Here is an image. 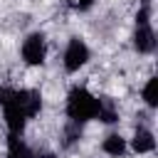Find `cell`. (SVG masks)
Instances as JSON below:
<instances>
[{"mask_svg": "<svg viewBox=\"0 0 158 158\" xmlns=\"http://www.w3.org/2000/svg\"><path fill=\"white\" fill-rule=\"evenodd\" d=\"M96 118H99L101 123H116V121H118V109H116V104H114L111 99H101Z\"/></svg>", "mask_w": 158, "mask_h": 158, "instance_id": "cell-8", "label": "cell"}, {"mask_svg": "<svg viewBox=\"0 0 158 158\" xmlns=\"http://www.w3.org/2000/svg\"><path fill=\"white\" fill-rule=\"evenodd\" d=\"M99 104H101V99L94 96L86 86H74V89H69V94H67V106H64V111H67V118H69L72 123H86V121H94V118H96Z\"/></svg>", "mask_w": 158, "mask_h": 158, "instance_id": "cell-1", "label": "cell"}, {"mask_svg": "<svg viewBox=\"0 0 158 158\" xmlns=\"http://www.w3.org/2000/svg\"><path fill=\"white\" fill-rule=\"evenodd\" d=\"M126 148H128V143H126V138H123L121 133H109V136L101 141V151H104L106 156H111V158H121V156L126 153Z\"/></svg>", "mask_w": 158, "mask_h": 158, "instance_id": "cell-7", "label": "cell"}, {"mask_svg": "<svg viewBox=\"0 0 158 158\" xmlns=\"http://www.w3.org/2000/svg\"><path fill=\"white\" fill-rule=\"evenodd\" d=\"M40 158H57V156H54V153H42Z\"/></svg>", "mask_w": 158, "mask_h": 158, "instance_id": "cell-11", "label": "cell"}, {"mask_svg": "<svg viewBox=\"0 0 158 158\" xmlns=\"http://www.w3.org/2000/svg\"><path fill=\"white\" fill-rule=\"evenodd\" d=\"M5 158H35V153H32V148L27 146V141L22 136L10 133L7 136V153H5Z\"/></svg>", "mask_w": 158, "mask_h": 158, "instance_id": "cell-6", "label": "cell"}, {"mask_svg": "<svg viewBox=\"0 0 158 158\" xmlns=\"http://www.w3.org/2000/svg\"><path fill=\"white\" fill-rule=\"evenodd\" d=\"M131 148H133L136 153H151V151L156 148V136H153V131L146 128V126H138V128L133 131Z\"/></svg>", "mask_w": 158, "mask_h": 158, "instance_id": "cell-5", "label": "cell"}, {"mask_svg": "<svg viewBox=\"0 0 158 158\" xmlns=\"http://www.w3.org/2000/svg\"><path fill=\"white\" fill-rule=\"evenodd\" d=\"M133 47L138 54H153L156 52V30L151 22H136Z\"/></svg>", "mask_w": 158, "mask_h": 158, "instance_id": "cell-4", "label": "cell"}, {"mask_svg": "<svg viewBox=\"0 0 158 158\" xmlns=\"http://www.w3.org/2000/svg\"><path fill=\"white\" fill-rule=\"evenodd\" d=\"M20 54H22V62L30 64V67L44 64V59H47V40H44V35L42 32H30L22 40Z\"/></svg>", "mask_w": 158, "mask_h": 158, "instance_id": "cell-3", "label": "cell"}, {"mask_svg": "<svg viewBox=\"0 0 158 158\" xmlns=\"http://www.w3.org/2000/svg\"><path fill=\"white\" fill-rule=\"evenodd\" d=\"M141 96H143L146 106H151V109L158 106V79H156V77H151V79L146 81V86L141 89Z\"/></svg>", "mask_w": 158, "mask_h": 158, "instance_id": "cell-9", "label": "cell"}, {"mask_svg": "<svg viewBox=\"0 0 158 158\" xmlns=\"http://www.w3.org/2000/svg\"><path fill=\"white\" fill-rule=\"evenodd\" d=\"M94 2H96V0H74V5H77V7L81 10V12H84V10H89V7L94 5Z\"/></svg>", "mask_w": 158, "mask_h": 158, "instance_id": "cell-10", "label": "cell"}, {"mask_svg": "<svg viewBox=\"0 0 158 158\" xmlns=\"http://www.w3.org/2000/svg\"><path fill=\"white\" fill-rule=\"evenodd\" d=\"M91 59V52L86 47V42L81 37H72L64 47V54H62V64L69 74H77L81 67H86V62Z\"/></svg>", "mask_w": 158, "mask_h": 158, "instance_id": "cell-2", "label": "cell"}]
</instances>
